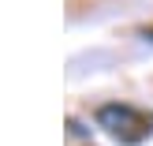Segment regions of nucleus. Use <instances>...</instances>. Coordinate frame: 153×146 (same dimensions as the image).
<instances>
[{"label": "nucleus", "mask_w": 153, "mask_h": 146, "mask_svg": "<svg viewBox=\"0 0 153 146\" xmlns=\"http://www.w3.org/2000/svg\"><path fill=\"white\" fill-rule=\"evenodd\" d=\"M97 120H101L120 142H142L146 131H149L146 120H142L134 109H127V105H105V109L97 112Z\"/></svg>", "instance_id": "f257e3e1"}]
</instances>
